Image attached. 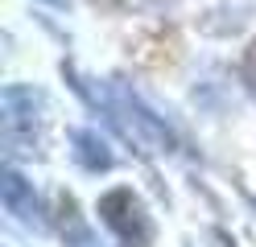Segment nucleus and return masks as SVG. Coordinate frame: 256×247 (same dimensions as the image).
Listing matches in <instances>:
<instances>
[{
  "mask_svg": "<svg viewBox=\"0 0 256 247\" xmlns=\"http://www.w3.org/2000/svg\"><path fill=\"white\" fill-rule=\"evenodd\" d=\"M0 103H4L0 128H4L8 157L38 153V140H42V95L34 87H8Z\"/></svg>",
  "mask_w": 256,
  "mask_h": 247,
  "instance_id": "f257e3e1",
  "label": "nucleus"
},
{
  "mask_svg": "<svg viewBox=\"0 0 256 247\" xmlns=\"http://www.w3.org/2000/svg\"><path fill=\"white\" fill-rule=\"evenodd\" d=\"M100 219L124 247H149V239H153L149 210L128 186H116L100 198Z\"/></svg>",
  "mask_w": 256,
  "mask_h": 247,
  "instance_id": "f03ea898",
  "label": "nucleus"
},
{
  "mask_svg": "<svg viewBox=\"0 0 256 247\" xmlns=\"http://www.w3.org/2000/svg\"><path fill=\"white\" fill-rule=\"evenodd\" d=\"M104 107H108L112 120H116V128H120L132 144H140L145 153H170V148H174L170 128L157 120V115H149L136 99H128V95H108Z\"/></svg>",
  "mask_w": 256,
  "mask_h": 247,
  "instance_id": "7ed1b4c3",
  "label": "nucleus"
},
{
  "mask_svg": "<svg viewBox=\"0 0 256 247\" xmlns=\"http://www.w3.org/2000/svg\"><path fill=\"white\" fill-rule=\"evenodd\" d=\"M0 198H4L8 214H17L21 223L42 227V206H38V194H34V186H29V181H25L17 169H4V181H0Z\"/></svg>",
  "mask_w": 256,
  "mask_h": 247,
  "instance_id": "20e7f679",
  "label": "nucleus"
},
{
  "mask_svg": "<svg viewBox=\"0 0 256 247\" xmlns=\"http://www.w3.org/2000/svg\"><path fill=\"white\" fill-rule=\"evenodd\" d=\"M74 161L83 165V169H91V173L112 169V153H108V144L95 136V132H74Z\"/></svg>",
  "mask_w": 256,
  "mask_h": 247,
  "instance_id": "39448f33",
  "label": "nucleus"
},
{
  "mask_svg": "<svg viewBox=\"0 0 256 247\" xmlns=\"http://www.w3.org/2000/svg\"><path fill=\"white\" fill-rule=\"evenodd\" d=\"M244 78H248V87L256 91V45L248 49V62H244Z\"/></svg>",
  "mask_w": 256,
  "mask_h": 247,
  "instance_id": "423d86ee",
  "label": "nucleus"
},
{
  "mask_svg": "<svg viewBox=\"0 0 256 247\" xmlns=\"http://www.w3.org/2000/svg\"><path fill=\"white\" fill-rule=\"evenodd\" d=\"M46 4H62V0H46Z\"/></svg>",
  "mask_w": 256,
  "mask_h": 247,
  "instance_id": "0eeeda50",
  "label": "nucleus"
}]
</instances>
